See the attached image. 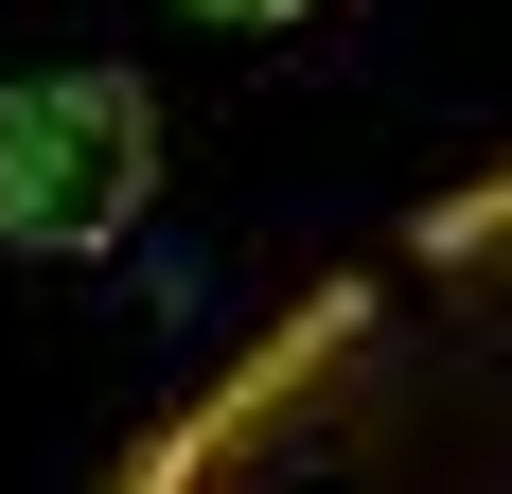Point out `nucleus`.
I'll return each instance as SVG.
<instances>
[{
    "label": "nucleus",
    "instance_id": "obj_2",
    "mask_svg": "<svg viewBox=\"0 0 512 494\" xmlns=\"http://www.w3.org/2000/svg\"><path fill=\"white\" fill-rule=\"evenodd\" d=\"M195 18H230V36H265V18H318V0H195Z\"/></svg>",
    "mask_w": 512,
    "mask_h": 494
},
{
    "label": "nucleus",
    "instance_id": "obj_1",
    "mask_svg": "<svg viewBox=\"0 0 512 494\" xmlns=\"http://www.w3.org/2000/svg\"><path fill=\"white\" fill-rule=\"evenodd\" d=\"M159 195V89L142 71H18L0 89V247H36V265H89L124 247Z\"/></svg>",
    "mask_w": 512,
    "mask_h": 494
}]
</instances>
